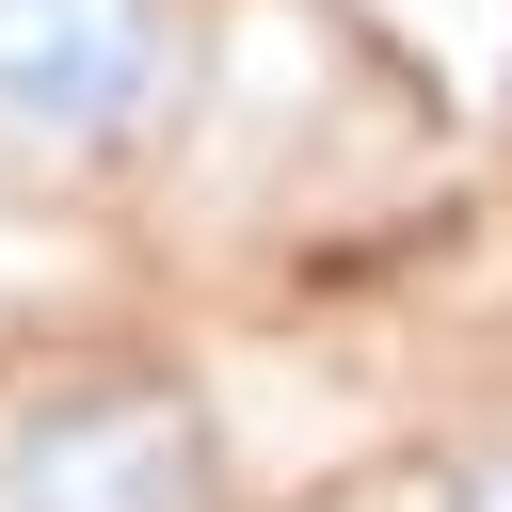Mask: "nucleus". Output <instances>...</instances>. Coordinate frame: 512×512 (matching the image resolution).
Wrapping results in <instances>:
<instances>
[{"label":"nucleus","instance_id":"f257e3e1","mask_svg":"<svg viewBox=\"0 0 512 512\" xmlns=\"http://www.w3.org/2000/svg\"><path fill=\"white\" fill-rule=\"evenodd\" d=\"M192 64H208L192 0H0V160L128 176L192 112Z\"/></svg>","mask_w":512,"mask_h":512},{"label":"nucleus","instance_id":"f03ea898","mask_svg":"<svg viewBox=\"0 0 512 512\" xmlns=\"http://www.w3.org/2000/svg\"><path fill=\"white\" fill-rule=\"evenodd\" d=\"M0 512H208V416L160 368H48L0 400Z\"/></svg>","mask_w":512,"mask_h":512},{"label":"nucleus","instance_id":"7ed1b4c3","mask_svg":"<svg viewBox=\"0 0 512 512\" xmlns=\"http://www.w3.org/2000/svg\"><path fill=\"white\" fill-rule=\"evenodd\" d=\"M432 512H512V448H496V464H464V480H448Z\"/></svg>","mask_w":512,"mask_h":512}]
</instances>
